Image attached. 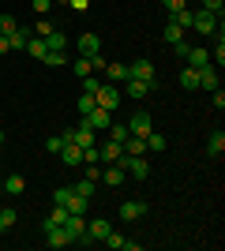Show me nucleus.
<instances>
[{
  "instance_id": "ddd939ff",
  "label": "nucleus",
  "mask_w": 225,
  "mask_h": 251,
  "mask_svg": "<svg viewBox=\"0 0 225 251\" xmlns=\"http://www.w3.org/2000/svg\"><path fill=\"white\" fill-rule=\"evenodd\" d=\"M143 214H147V202H143V199L120 202V218H124V221H135V218H143Z\"/></svg>"
},
{
  "instance_id": "9b49d317",
  "label": "nucleus",
  "mask_w": 225,
  "mask_h": 251,
  "mask_svg": "<svg viewBox=\"0 0 225 251\" xmlns=\"http://www.w3.org/2000/svg\"><path fill=\"white\" fill-rule=\"evenodd\" d=\"M60 161H64V165H83V147L68 139L64 147H60Z\"/></svg>"
},
{
  "instance_id": "bb28decb",
  "label": "nucleus",
  "mask_w": 225,
  "mask_h": 251,
  "mask_svg": "<svg viewBox=\"0 0 225 251\" xmlns=\"http://www.w3.org/2000/svg\"><path fill=\"white\" fill-rule=\"evenodd\" d=\"M94 188H98V184H94V180H75V184H72V191H75V195H83V199H90V195H94Z\"/></svg>"
},
{
  "instance_id": "c85d7f7f",
  "label": "nucleus",
  "mask_w": 225,
  "mask_h": 251,
  "mask_svg": "<svg viewBox=\"0 0 225 251\" xmlns=\"http://www.w3.org/2000/svg\"><path fill=\"white\" fill-rule=\"evenodd\" d=\"M64 218H68V206H56L53 202V210H49V218H45L42 225H64Z\"/></svg>"
},
{
  "instance_id": "a19ab883",
  "label": "nucleus",
  "mask_w": 225,
  "mask_h": 251,
  "mask_svg": "<svg viewBox=\"0 0 225 251\" xmlns=\"http://www.w3.org/2000/svg\"><path fill=\"white\" fill-rule=\"evenodd\" d=\"M11 30H15V19H11V15H0V34H4V38H8Z\"/></svg>"
},
{
  "instance_id": "f03ea898",
  "label": "nucleus",
  "mask_w": 225,
  "mask_h": 251,
  "mask_svg": "<svg viewBox=\"0 0 225 251\" xmlns=\"http://www.w3.org/2000/svg\"><path fill=\"white\" fill-rule=\"evenodd\" d=\"M94 101H98V109H109V113H113V109L120 105V90H117V86H98Z\"/></svg>"
},
{
  "instance_id": "393cba45",
  "label": "nucleus",
  "mask_w": 225,
  "mask_h": 251,
  "mask_svg": "<svg viewBox=\"0 0 225 251\" xmlns=\"http://www.w3.org/2000/svg\"><path fill=\"white\" fill-rule=\"evenodd\" d=\"M64 206H68V214H86V210H90V199H83V195H72Z\"/></svg>"
},
{
  "instance_id": "e433bc0d",
  "label": "nucleus",
  "mask_w": 225,
  "mask_h": 251,
  "mask_svg": "<svg viewBox=\"0 0 225 251\" xmlns=\"http://www.w3.org/2000/svg\"><path fill=\"white\" fill-rule=\"evenodd\" d=\"M15 218H19L15 210H0V232H4V229H11V225H15Z\"/></svg>"
},
{
  "instance_id": "5701e85b",
  "label": "nucleus",
  "mask_w": 225,
  "mask_h": 251,
  "mask_svg": "<svg viewBox=\"0 0 225 251\" xmlns=\"http://www.w3.org/2000/svg\"><path fill=\"white\" fill-rule=\"evenodd\" d=\"M105 75H109V83H124L128 79V64H105Z\"/></svg>"
},
{
  "instance_id": "6e6552de",
  "label": "nucleus",
  "mask_w": 225,
  "mask_h": 251,
  "mask_svg": "<svg viewBox=\"0 0 225 251\" xmlns=\"http://www.w3.org/2000/svg\"><path fill=\"white\" fill-rule=\"evenodd\" d=\"M98 52H101V38H98V34H79V56H98Z\"/></svg>"
},
{
  "instance_id": "a211bd4d",
  "label": "nucleus",
  "mask_w": 225,
  "mask_h": 251,
  "mask_svg": "<svg viewBox=\"0 0 225 251\" xmlns=\"http://www.w3.org/2000/svg\"><path fill=\"white\" fill-rule=\"evenodd\" d=\"M101 244H109V248H128V251H135V248H139V244H135V240H128V236H120V232H109V236H105V240H101Z\"/></svg>"
},
{
  "instance_id": "79ce46f5",
  "label": "nucleus",
  "mask_w": 225,
  "mask_h": 251,
  "mask_svg": "<svg viewBox=\"0 0 225 251\" xmlns=\"http://www.w3.org/2000/svg\"><path fill=\"white\" fill-rule=\"evenodd\" d=\"M161 4H165L169 15H173V11H180V8H188V0H161Z\"/></svg>"
},
{
  "instance_id": "20e7f679",
  "label": "nucleus",
  "mask_w": 225,
  "mask_h": 251,
  "mask_svg": "<svg viewBox=\"0 0 225 251\" xmlns=\"http://www.w3.org/2000/svg\"><path fill=\"white\" fill-rule=\"evenodd\" d=\"M218 26H222V19L206 15V11H192V30H199V34H218Z\"/></svg>"
},
{
  "instance_id": "9d476101",
  "label": "nucleus",
  "mask_w": 225,
  "mask_h": 251,
  "mask_svg": "<svg viewBox=\"0 0 225 251\" xmlns=\"http://www.w3.org/2000/svg\"><path fill=\"white\" fill-rule=\"evenodd\" d=\"M120 154H124V143H113V139H109L105 147H98V161H105V165L120 161Z\"/></svg>"
},
{
  "instance_id": "1a4fd4ad",
  "label": "nucleus",
  "mask_w": 225,
  "mask_h": 251,
  "mask_svg": "<svg viewBox=\"0 0 225 251\" xmlns=\"http://www.w3.org/2000/svg\"><path fill=\"white\" fill-rule=\"evenodd\" d=\"M128 79H147V83H154V64L150 60H131L128 64Z\"/></svg>"
},
{
  "instance_id": "ea45409f",
  "label": "nucleus",
  "mask_w": 225,
  "mask_h": 251,
  "mask_svg": "<svg viewBox=\"0 0 225 251\" xmlns=\"http://www.w3.org/2000/svg\"><path fill=\"white\" fill-rule=\"evenodd\" d=\"M45 64H53V68H60V64H68L64 52H45Z\"/></svg>"
},
{
  "instance_id": "4468645a",
  "label": "nucleus",
  "mask_w": 225,
  "mask_h": 251,
  "mask_svg": "<svg viewBox=\"0 0 225 251\" xmlns=\"http://www.w3.org/2000/svg\"><path fill=\"white\" fill-rule=\"evenodd\" d=\"M101 180H105L109 188H120V184H124V180H128V173H124V169H120L117 161H113V165H109L105 173H101Z\"/></svg>"
},
{
  "instance_id": "7c9ffc66",
  "label": "nucleus",
  "mask_w": 225,
  "mask_h": 251,
  "mask_svg": "<svg viewBox=\"0 0 225 251\" xmlns=\"http://www.w3.org/2000/svg\"><path fill=\"white\" fill-rule=\"evenodd\" d=\"M4 191H8V195H23V191H26V180L23 176H8L4 180Z\"/></svg>"
},
{
  "instance_id": "412c9836",
  "label": "nucleus",
  "mask_w": 225,
  "mask_h": 251,
  "mask_svg": "<svg viewBox=\"0 0 225 251\" xmlns=\"http://www.w3.org/2000/svg\"><path fill=\"white\" fill-rule=\"evenodd\" d=\"M180 86L184 90H199V68H184L180 72Z\"/></svg>"
},
{
  "instance_id": "c756f323",
  "label": "nucleus",
  "mask_w": 225,
  "mask_h": 251,
  "mask_svg": "<svg viewBox=\"0 0 225 251\" xmlns=\"http://www.w3.org/2000/svg\"><path fill=\"white\" fill-rule=\"evenodd\" d=\"M75 109H79V116H86V113H94V109H98L94 94H79V101H75Z\"/></svg>"
},
{
  "instance_id": "58836bf2",
  "label": "nucleus",
  "mask_w": 225,
  "mask_h": 251,
  "mask_svg": "<svg viewBox=\"0 0 225 251\" xmlns=\"http://www.w3.org/2000/svg\"><path fill=\"white\" fill-rule=\"evenodd\" d=\"M60 147H64V139H60V135L45 139V150H49V154H60Z\"/></svg>"
},
{
  "instance_id": "2f4dec72",
  "label": "nucleus",
  "mask_w": 225,
  "mask_h": 251,
  "mask_svg": "<svg viewBox=\"0 0 225 251\" xmlns=\"http://www.w3.org/2000/svg\"><path fill=\"white\" fill-rule=\"evenodd\" d=\"M72 72L79 75V79H86V75H94V64H90V56H83V60L72 64Z\"/></svg>"
},
{
  "instance_id": "72a5a7b5",
  "label": "nucleus",
  "mask_w": 225,
  "mask_h": 251,
  "mask_svg": "<svg viewBox=\"0 0 225 251\" xmlns=\"http://www.w3.org/2000/svg\"><path fill=\"white\" fill-rule=\"evenodd\" d=\"M203 11H206V15H214V19H222L225 0H203Z\"/></svg>"
},
{
  "instance_id": "de8ad7c7",
  "label": "nucleus",
  "mask_w": 225,
  "mask_h": 251,
  "mask_svg": "<svg viewBox=\"0 0 225 251\" xmlns=\"http://www.w3.org/2000/svg\"><path fill=\"white\" fill-rule=\"evenodd\" d=\"M4 52H11V49H8V38L0 34V56H4Z\"/></svg>"
},
{
  "instance_id": "6ab92c4d",
  "label": "nucleus",
  "mask_w": 225,
  "mask_h": 251,
  "mask_svg": "<svg viewBox=\"0 0 225 251\" xmlns=\"http://www.w3.org/2000/svg\"><path fill=\"white\" fill-rule=\"evenodd\" d=\"M147 90H154V83H147V79H128V98H147Z\"/></svg>"
},
{
  "instance_id": "4be33fe9",
  "label": "nucleus",
  "mask_w": 225,
  "mask_h": 251,
  "mask_svg": "<svg viewBox=\"0 0 225 251\" xmlns=\"http://www.w3.org/2000/svg\"><path fill=\"white\" fill-rule=\"evenodd\" d=\"M45 49H49V52H64V49H68V38H64L60 30H53L49 38H45Z\"/></svg>"
},
{
  "instance_id": "c9c22d12",
  "label": "nucleus",
  "mask_w": 225,
  "mask_h": 251,
  "mask_svg": "<svg viewBox=\"0 0 225 251\" xmlns=\"http://www.w3.org/2000/svg\"><path fill=\"white\" fill-rule=\"evenodd\" d=\"M53 30H56V26H53L49 19H38V26H34V38H49Z\"/></svg>"
},
{
  "instance_id": "f704fd0d",
  "label": "nucleus",
  "mask_w": 225,
  "mask_h": 251,
  "mask_svg": "<svg viewBox=\"0 0 225 251\" xmlns=\"http://www.w3.org/2000/svg\"><path fill=\"white\" fill-rule=\"evenodd\" d=\"M147 139V150H165V135L161 131H150V135H143Z\"/></svg>"
},
{
  "instance_id": "39448f33",
  "label": "nucleus",
  "mask_w": 225,
  "mask_h": 251,
  "mask_svg": "<svg viewBox=\"0 0 225 251\" xmlns=\"http://www.w3.org/2000/svg\"><path fill=\"white\" fill-rule=\"evenodd\" d=\"M79 124H86V127H94V131H105L109 124H113V113L109 109H94V113H86Z\"/></svg>"
},
{
  "instance_id": "4c0bfd02",
  "label": "nucleus",
  "mask_w": 225,
  "mask_h": 251,
  "mask_svg": "<svg viewBox=\"0 0 225 251\" xmlns=\"http://www.w3.org/2000/svg\"><path fill=\"white\" fill-rule=\"evenodd\" d=\"M72 195H75V191H72V184H68V188H56V195H53V202H56V206H64V202H68V199H72Z\"/></svg>"
},
{
  "instance_id": "c03bdc74",
  "label": "nucleus",
  "mask_w": 225,
  "mask_h": 251,
  "mask_svg": "<svg viewBox=\"0 0 225 251\" xmlns=\"http://www.w3.org/2000/svg\"><path fill=\"white\" fill-rule=\"evenodd\" d=\"M83 161H86V165H98V147H86L83 150Z\"/></svg>"
},
{
  "instance_id": "cd10ccee",
  "label": "nucleus",
  "mask_w": 225,
  "mask_h": 251,
  "mask_svg": "<svg viewBox=\"0 0 225 251\" xmlns=\"http://www.w3.org/2000/svg\"><path fill=\"white\" fill-rule=\"evenodd\" d=\"M161 38H165V45H173V42H180V38H184V30L169 19V23H165V30H161Z\"/></svg>"
},
{
  "instance_id": "7ed1b4c3",
  "label": "nucleus",
  "mask_w": 225,
  "mask_h": 251,
  "mask_svg": "<svg viewBox=\"0 0 225 251\" xmlns=\"http://www.w3.org/2000/svg\"><path fill=\"white\" fill-rule=\"evenodd\" d=\"M109 232H113V225H109L105 218H94L90 225H86V236H83V244H98V240H105Z\"/></svg>"
},
{
  "instance_id": "a18cd8bd",
  "label": "nucleus",
  "mask_w": 225,
  "mask_h": 251,
  "mask_svg": "<svg viewBox=\"0 0 225 251\" xmlns=\"http://www.w3.org/2000/svg\"><path fill=\"white\" fill-rule=\"evenodd\" d=\"M49 8H53V0H34V11H38V15H45Z\"/></svg>"
},
{
  "instance_id": "aec40b11",
  "label": "nucleus",
  "mask_w": 225,
  "mask_h": 251,
  "mask_svg": "<svg viewBox=\"0 0 225 251\" xmlns=\"http://www.w3.org/2000/svg\"><path fill=\"white\" fill-rule=\"evenodd\" d=\"M26 42H30V30H19V26H15V30L8 34V49H26Z\"/></svg>"
},
{
  "instance_id": "b1692460",
  "label": "nucleus",
  "mask_w": 225,
  "mask_h": 251,
  "mask_svg": "<svg viewBox=\"0 0 225 251\" xmlns=\"http://www.w3.org/2000/svg\"><path fill=\"white\" fill-rule=\"evenodd\" d=\"M26 52H30L34 60H45V52H49V49H45V38H34V34H30V42H26Z\"/></svg>"
},
{
  "instance_id": "49530a36",
  "label": "nucleus",
  "mask_w": 225,
  "mask_h": 251,
  "mask_svg": "<svg viewBox=\"0 0 225 251\" xmlns=\"http://www.w3.org/2000/svg\"><path fill=\"white\" fill-rule=\"evenodd\" d=\"M68 4H72L75 11H86V4H90V0H68Z\"/></svg>"
},
{
  "instance_id": "dca6fc26",
  "label": "nucleus",
  "mask_w": 225,
  "mask_h": 251,
  "mask_svg": "<svg viewBox=\"0 0 225 251\" xmlns=\"http://www.w3.org/2000/svg\"><path fill=\"white\" fill-rule=\"evenodd\" d=\"M184 60H188V68H206V64H210V52L195 45V49H188V56H184Z\"/></svg>"
},
{
  "instance_id": "2eb2a0df",
  "label": "nucleus",
  "mask_w": 225,
  "mask_h": 251,
  "mask_svg": "<svg viewBox=\"0 0 225 251\" xmlns=\"http://www.w3.org/2000/svg\"><path fill=\"white\" fill-rule=\"evenodd\" d=\"M199 90H218V72H214V64L199 68Z\"/></svg>"
},
{
  "instance_id": "f3484780",
  "label": "nucleus",
  "mask_w": 225,
  "mask_h": 251,
  "mask_svg": "<svg viewBox=\"0 0 225 251\" xmlns=\"http://www.w3.org/2000/svg\"><path fill=\"white\" fill-rule=\"evenodd\" d=\"M206 154H210V157L225 154V135H222V131H210V139H206Z\"/></svg>"
},
{
  "instance_id": "09e8293b",
  "label": "nucleus",
  "mask_w": 225,
  "mask_h": 251,
  "mask_svg": "<svg viewBox=\"0 0 225 251\" xmlns=\"http://www.w3.org/2000/svg\"><path fill=\"white\" fill-rule=\"evenodd\" d=\"M0 147H4V131H0Z\"/></svg>"
},
{
  "instance_id": "a878e982",
  "label": "nucleus",
  "mask_w": 225,
  "mask_h": 251,
  "mask_svg": "<svg viewBox=\"0 0 225 251\" xmlns=\"http://www.w3.org/2000/svg\"><path fill=\"white\" fill-rule=\"evenodd\" d=\"M169 19L176 23V26H180V30H192V8H180V11H173Z\"/></svg>"
},
{
  "instance_id": "f257e3e1",
  "label": "nucleus",
  "mask_w": 225,
  "mask_h": 251,
  "mask_svg": "<svg viewBox=\"0 0 225 251\" xmlns=\"http://www.w3.org/2000/svg\"><path fill=\"white\" fill-rule=\"evenodd\" d=\"M124 173H128L131 180H147V173H150V165H147V157H135V154H120V161H117Z\"/></svg>"
},
{
  "instance_id": "473e14b6",
  "label": "nucleus",
  "mask_w": 225,
  "mask_h": 251,
  "mask_svg": "<svg viewBox=\"0 0 225 251\" xmlns=\"http://www.w3.org/2000/svg\"><path fill=\"white\" fill-rule=\"evenodd\" d=\"M105 131H109V139H113V143H124V139L131 135V131H128V124H109Z\"/></svg>"
},
{
  "instance_id": "423d86ee",
  "label": "nucleus",
  "mask_w": 225,
  "mask_h": 251,
  "mask_svg": "<svg viewBox=\"0 0 225 251\" xmlns=\"http://www.w3.org/2000/svg\"><path fill=\"white\" fill-rule=\"evenodd\" d=\"M45 229V244L49 248H64V244H72V236H68L64 225H42Z\"/></svg>"
},
{
  "instance_id": "37998d69",
  "label": "nucleus",
  "mask_w": 225,
  "mask_h": 251,
  "mask_svg": "<svg viewBox=\"0 0 225 251\" xmlns=\"http://www.w3.org/2000/svg\"><path fill=\"white\" fill-rule=\"evenodd\" d=\"M98 86H101V83H98V79H94V75H86V79H83V94H94V90H98Z\"/></svg>"
},
{
  "instance_id": "0eeeda50",
  "label": "nucleus",
  "mask_w": 225,
  "mask_h": 251,
  "mask_svg": "<svg viewBox=\"0 0 225 251\" xmlns=\"http://www.w3.org/2000/svg\"><path fill=\"white\" fill-rule=\"evenodd\" d=\"M128 131H131V135H150V131H154V116H150V113H135L128 120Z\"/></svg>"
},
{
  "instance_id": "f8f14e48",
  "label": "nucleus",
  "mask_w": 225,
  "mask_h": 251,
  "mask_svg": "<svg viewBox=\"0 0 225 251\" xmlns=\"http://www.w3.org/2000/svg\"><path fill=\"white\" fill-rule=\"evenodd\" d=\"M64 229H68V236H72V240H83V236H86L83 214H68V218H64Z\"/></svg>"
}]
</instances>
